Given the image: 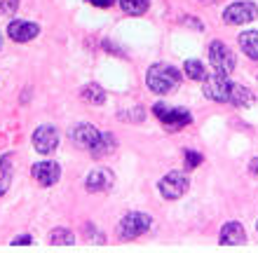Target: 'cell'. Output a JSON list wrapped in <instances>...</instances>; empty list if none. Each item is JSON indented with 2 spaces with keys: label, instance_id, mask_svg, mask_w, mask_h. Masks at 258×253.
I'll return each instance as SVG.
<instances>
[{
  "label": "cell",
  "instance_id": "cell-23",
  "mask_svg": "<svg viewBox=\"0 0 258 253\" xmlns=\"http://www.w3.org/2000/svg\"><path fill=\"white\" fill-rule=\"evenodd\" d=\"M89 5H94V7H110L115 0H87Z\"/></svg>",
  "mask_w": 258,
  "mask_h": 253
},
{
  "label": "cell",
  "instance_id": "cell-16",
  "mask_svg": "<svg viewBox=\"0 0 258 253\" xmlns=\"http://www.w3.org/2000/svg\"><path fill=\"white\" fill-rule=\"evenodd\" d=\"M185 66V75L190 77V80H197V82H204V80H207V68H204V63L202 61H197V59H190V61H185L183 63Z\"/></svg>",
  "mask_w": 258,
  "mask_h": 253
},
{
  "label": "cell",
  "instance_id": "cell-10",
  "mask_svg": "<svg viewBox=\"0 0 258 253\" xmlns=\"http://www.w3.org/2000/svg\"><path fill=\"white\" fill-rule=\"evenodd\" d=\"M38 33H40V26L33 24V21L17 19L7 26V35H10L14 42H28V40H33Z\"/></svg>",
  "mask_w": 258,
  "mask_h": 253
},
{
  "label": "cell",
  "instance_id": "cell-13",
  "mask_svg": "<svg viewBox=\"0 0 258 253\" xmlns=\"http://www.w3.org/2000/svg\"><path fill=\"white\" fill-rule=\"evenodd\" d=\"M221 244H232V246H239V244H246V232L239 223H225L223 230H221Z\"/></svg>",
  "mask_w": 258,
  "mask_h": 253
},
{
  "label": "cell",
  "instance_id": "cell-15",
  "mask_svg": "<svg viewBox=\"0 0 258 253\" xmlns=\"http://www.w3.org/2000/svg\"><path fill=\"white\" fill-rule=\"evenodd\" d=\"M115 136H113V134H101V138H99V143L94 145V148H92V155H94V157H103V155H110V152L115 150Z\"/></svg>",
  "mask_w": 258,
  "mask_h": 253
},
{
  "label": "cell",
  "instance_id": "cell-6",
  "mask_svg": "<svg viewBox=\"0 0 258 253\" xmlns=\"http://www.w3.org/2000/svg\"><path fill=\"white\" fill-rule=\"evenodd\" d=\"M157 188H160V192H162L164 199H178L188 192L190 181H188V176H185L183 171H169L167 176L160 178Z\"/></svg>",
  "mask_w": 258,
  "mask_h": 253
},
{
  "label": "cell",
  "instance_id": "cell-2",
  "mask_svg": "<svg viewBox=\"0 0 258 253\" xmlns=\"http://www.w3.org/2000/svg\"><path fill=\"white\" fill-rule=\"evenodd\" d=\"M178 82H181V73L174 66H167V63H155L146 73V85L155 94H169L176 89Z\"/></svg>",
  "mask_w": 258,
  "mask_h": 253
},
{
  "label": "cell",
  "instance_id": "cell-4",
  "mask_svg": "<svg viewBox=\"0 0 258 253\" xmlns=\"http://www.w3.org/2000/svg\"><path fill=\"white\" fill-rule=\"evenodd\" d=\"M209 63L214 66L218 75H230L235 70V54L232 49L221 40H214L209 45Z\"/></svg>",
  "mask_w": 258,
  "mask_h": 253
},
{
  "label": "cell",
  "instance_id": "cell-19",
  "mask_svg": "<svg viewBox=\"0 0 258 253\" xmlns=\"http://www.w3.org/2000/svg\"><path fill=\"white\" fill-rule=\"evenodd\" d=\"M49 241L52 244H73L75 237L71 230H63V227H56V230H52V237H49Z\"/></svg>",
  "mask_w": 258,
  "mask_h": 253
},
{
  "label": "cell",
  "instance_id": "cell-21",
  "mask_svg": "<svg viewBox=\"0 0 258 253\" xmlns=\"http://www.w3.org/2000/svg\"><path fill=\"white\" fill-rule=\"evenodd\" d=\"M202 155H200V152H195V150H185L183 152V162H185V166H188V169H195V166H200L202 164Z\"/></svg>",
  "mask_w": 258,
  "mask_h": 253
},
{
  "label": "cell",
  "instance_id": "cell-17",
  "mask_svg": "<svg viewBox=\"0 0 258 253\" xmlns=\"http://www.w3.org/2000/svg\"><path fill=\"white\" fill-rule=\"evenodd\" d=\"M82 99L87 103H94V106H101L106 101V92H103L99 85H85L82 87Z\"/></svg>",
  "mask_w": 258,
  "mask_h": 253
},
{
  "label": "cell",
  "instance_id": "cell-7",
  "mask_svg": "<svg viewBox=\"0 0 258 253\" xmlns=\"http://www.w3.org/2000/svg\"><path fill=\"white\" fill-rule=\"evenodd\" d=\"M153 115H155L162 124H167V127H174V129H178V127H185V124L192 122V115L188 113V110H183V108H171V106H164V103H157L155 108H153Z\"/></svg>",
  "mask_w": 258,
  "mask_h": 253
},
{
  "label": "cell",
  "instance_id": "cell-8",
  "mask_svg": "<svg viewBox=\"0 0 258 253\" xmlns=\"http://www.w3.org/2000/svg\"><path fill=\"white\" fill-rule=\"evenodd\" d=\"M56 145H59V131H56L52 124H40V127L33 131V148L40 152V155L54 152Z\"/></svg>",
  "mask_w": 258,
  "mask_h": 253
},
{
  "label": "cell",
  "instance_id": "cell-14",
  "mask_svg": "<svg viewBox=\"0 0 258 253\" xmlns=\"http://www.w3.org/2000/svg\"><path fill=\"white\" fill-rule=\"evenodd\" d=\"M237 42L249 59L258 61V31H244V33H239Z\"/></svg>",
  "mask_w": 258,
  "mask_h": 253
},
{
  "label": "cell",
  "instance_id": "cell-1",
  "mask_svg": "<svg viewBox=\"0 0 258 253\" xmlns=\"http://www.w3.org/2000/svg\"><path fill=\"white\" fill-rule=\"evenodd\" d=\"M202 89H204V96H207L209 101H216V103L251 106L253 99H256L251 89L232 82V80H228V75H218V73H214L211 77H207Z\"/></svg>",
  "mask_w": 258,
  "mask_h": 253
},
{
  "label": "cell",
  "instance_id": "cell-9",
  "mask_svg": "<svg viewBox=\"0 0 258 253\" xmlns=\"http://www.w3.org/2000/svg\"><path fill=\"white\" fill-rule=\"evenodd\" d=\"M99 138H101V131L94 129V127L87 122L75 124L73 129H71V141H73L78 148H82V150H92V148L99 143Z\"/></svg>",
  "mask_w": 258,
  "mask_h": 253
},
{
  "label": "cell",
  "instance_id": "cell-27",
  "mask_svg": "<svg viewBox=\"0 0 258 253\" xmlns=\"http://www.w3.org/2000/svg\"><path fill=\"white\" fill-rule=\"evenodd\" d=\"M256 230H258V223H256Z\"/></svg>",
  "mask_w": 258,
  "mask_h": 253
},
{
  "label": "cell",
  "instance_id": "cell-5",
  "mask_svg": "<svg viewBox=\"0 0 258 253\" xmlns=\"http://www.w3.org/2000/svg\"><path fill=\"white\" fill-rule=\"evenodd\" d=\"M258 17V5L251 0H242V3H232L223 10V21L230 24V26H242V24H249Z\"/></svg>",
  "mask_w": 258,
  "mask_h": 253
},
{
  "label": "cell",
  "instance_id": "cell-12",
  "mask_svg": "<svg viewBox=\"0 0 258 253\" xmlns=\"http://www.w3.org/2000/svg\"><path fill=\"white\" fill-rule=\"evenodd\" d=\"M110 185H113V171H110V169H94V171H89L87 181H85L87 192H103V190H108Z\"/></svg>",
  "mask_w": 258,
  "mask_h": 253
},
{
  "label": "cell",
  "instance_id": "cell-26",
  "mask_svg": "<svg viewBox=\"0 0 258 253\" xmlns=\"http://www.w3.org/2000/svg\"><path fill=\"white\" fill-rule=\"evenodd\" d=\"M0 47H3V35H0Z\"/></svg>",
  "mask_w": 258,
  "mask_h": 253
},
{
  "label": "cell",
  "instance_id": "cell-20",
  "mask_svg": "<svg viewBox=\"0 0 258 253\" xmlns=\"http://www.w3.org/2000/svg\"><path fill=\"white\" fill-rule=\"evenodd\" d=\"M10 164H12V155H5L0 166H3V183H0V195H5V190L10 188Z\"/></svg>",
  "mask_w": 258,
  "mask_h": 253
},
{
  "label": "cell",
  "instance_id": "cell-18",
  "mask_svg": "<svg viewBox=\"0 0 258 253\" xmlns=\"http://www.w3.org/2000/svg\"><path fill=\"white\" fill-rule=\"evenodd\" d=\"M117 3H120V7H122V12L132 14V17L143 14L150 5V0H117Z\"/></svg>",
  "mask_w": 258,
  "mask_h": 253
},
{
  "label": "cell",
  "instance_id": "cell-3",
  "mask_svg": "<svg viewBox=\"0 0 258 253\" xmlns=\"http://www.w3.org/2000/svg\"><path fill=\"white\" fill-rule=\"evenodd\" d=\"M150 225H153V218H150L148 213L132 211V213H127V216L120 220L117 232H120L122 239H136V237H141L143 232H148Z\"/></svg>",
  "mask_w": 258,
  "mask_h": 253
},
{
  "label": "cell",
  "instance_id": "cell-25",
  "mask_svg": "<svg viewBox=\"0 0 258 253\" xmlns=\"http://www.w3.org/2000/svg\"><path fill=\"white\" fill-rule=\"evenodd\" d=\"M249 174H251L253 178H258V157H253L251 162H249Z\"/></svg>",
  "mask_w": 258,
  "mask_h": 253
},
{
  "label": "cell",
  "instance_id": "cell-22",
  "mask_svg": "<svg viewBox=\"0 0 258 253\" xmlns=\"http://www.w3.org/2000/svg\"><path fill=\"white\" fill-rule=\"evenodd\" d=\"M17 7H19V0H0V12L3 14L14 12Z\"/></svg>",
  "mask_w": 258,
  "mask_h": 253
},
{
  "label": "cell",
  "instance_id": "cell-24",
  "mask_svg": "<svg viewBox=\"0 0 258 253\" xmlns=\"http://www.w3.org/2000/svg\"><path fill=\"white\" fill-rule=\"evenodd\" d=\"M31 237H28V234H24V237H17V239H12V244L14 246H17V244H19V246H26V244H31Z\"/></svg>",
  "mask_w": 258,
  "mask_h": 253
},
{
  "label": "cell",
  "instance_id": "cell-11",
  "mask_svg": "<svg viewBox=\"0 0 258 253\" xmlns=\"http://www.w3.org/2000/svg\"><path fill=\"white\" fill-rule=\"evenodd\" d=\"M31 174H33V178L38 183L47 188V185H54L61 178V166L56 162H38V164H33Z\"/></svg>",
  "mask_w": 258,
  "mask_h": 253
}]
</instances>
